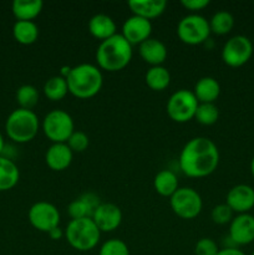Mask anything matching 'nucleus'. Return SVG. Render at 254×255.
I'll return each mask as SVG.
<instances>
[{"label":"nucleus","instance_id":"obj_24","mask_svg":"<svg viewBox=\"0 0 254 255\" xmlns=\"http://www.w3.org/2000/svg\"><path fill=\"white\" fill-rule=\"evenodd\" d=\"M153 187L159 196L171 198L174 192L179 188L178 179H177L174 172L169 171V169H162L154 176Z\"/></svg>","mask_w":254,"mask_h":255},{"label":"nucleus","instance_id":"obj_40","mask_svg":"<svg viewBox=\"0 0 254 255\" xmlns=\"http://www.w3.org/2000/svg\"><path fill=\"white\" fill-rule=\"evenodd\" d=\"M252 255H254V251H253V253H252Z\"/></svg>","mask_w":254,"mask_h":255},{"label":"nucleus","instance_id":"obj_26","mask_svg":"<svg viewBox=\"0 0 254 255\" xmlns=\"http://www.w3.org/2000/svg\"><path fill=\"white\" fill-rule=\"evenodd\" d=\"M147 86L153 91H163L171 84V74L164 66H151L146 72Z\"/></svg>","mask_w":254,"mask_h":255},{"label":"nucleus","instance_id":"obj_18","mask_svg":"<svg viewBox=\"0 0 254 255\" xmlns=\"http://www.w3.org/2000/svg\"><path fill=\"white\" fill-rule=\"evenodd\" d=\"M139 56L151 66H161L167 59V47L161 40L149 37L138 45Z\"/></svg>","mask_w":254,"mask_h":255},{"label":"nucleus","instance_id":"obj_9","mask_svg":"<svg viewBox=\"0 0 254 255\" xmlns=\"http://www.w3.org/2000/svg\"><path fill=\"white\" fill-rule=\"evenodd\" d=\"M169 204L177 217L182 219H193L199 216L203 207L202 197L191 187H182L169 198Z\"/></svg>","mask_w":254,"mask_h":255},{"label":"nucleus","instance_id":"obj_10","mask_svg":"<svg viewBox=\"0 0 254 255\" xmlns=\"http://www.w3.org/2000/svg\"><path fill=\"white\" fill-rule=\"evenodd\" d=\"M222 60L231 67H241L251 60L253 55V44L244 35H234L226 41L222 49Z\"/></svg>","mask_w":254,"mask_h":255},{"label":"nucleus","instance_id":"obj_33","mask_svg":"<svg viewBox=\"0 0 254 255\" xmlns=\"http://www.w3.org/2000/svg\"><path fill=\"white\" fill-rule=\"evenodd\" d=\"M234 212L227 206L226 203L223 204H218V206L214 207L212 209V221L214 222L216 224H219V226H224V224H229L232 222V219L234 218L233 217Z\"/></svg>","mask_w":254,"mask_h":255},{"label":"nucleus","instance_id":"obj_32","mask_svg":"<svg viewBox=\"0 0 254 255\" xmlns=\"http://www.w3.org/2000/svg\"><path fill=\"white\" fill-rule=\"evenodd\" d=\"M89 143H90L89 136H87L85 132L76 131V129L72 132V134L66 141V144L70 147V149H71L74 153L75 152H77V153L84 152L85 149H87V147H89Z\"/></svg>","mask_w":254,"mask_h":255},{"label":"nucleus","instance_id":"obj_23","mask_svg":"<svg viewBox=\"0 0 254 255\" xmlns=\"http://www.w3.org/2000/svg\"><path fill=\"white\" fill-rule=\"evenodd\" d=\"M19 178L20 172L15 162L9 157L0 156V192L14 188Z\"/></svg>","mask_w":254,"mask_h":255},{"label":"nucleus","instance_id":"obj_16","mask_svg":"<svg viewBox=\"0 0 254 255\" xmlns=\"http://www.w3.org/2000/svg\"><path fill=\"white\" fill-rule=\"evenodd\" d=\"M100 204H101V202H100L97 194L87 192V193L81 194L79 198L70 202V204L67 206V213L71 219L91 218Z\"/></svg>","mask_w":254,"mask_h":255},{"label":"nucleus","instance_id":"obj_17","mask_svg":"<svg viewBox=\"0 0 254 255\" xmlns=\"http://www.w3.org/2000/svg\"><path fill=\"white\" fill-rule=\"evenodd\" d=\"M72 158H74V152L66 143H52L45 154V162L49 168L56 172L69 168Z\"/></svg>","mask_w":254,"mask_h":255},{"label":"nucleus","instance_id":"obj_8","mask_svg":"<svg viewBox=\"0 0 254 255\" xmlns=\"http://www.w3.org/2000/svg\"><path fill=\"white\" fill-rule=\"evenodd\" d=\"M198 105L199 102L194 96L193 91L184 89L177 90L167 101V115L174 122L184 124L194 119Z\"/></svg>","mask_w":254,"mask_h":255},{"label":"nucleus","instance_id":"obj_5","mask_svg":"<svg viewBox=\"0 0 254 255\" xmlns=\"http://www.w3.org/2000/svg\"><path fill=\"white\" fill-rule=\"evenodd\" d=\"M101 232L92 218L71 219L65 229V238L70 247L79 252H89L99 244Z\"/></svg>","mask_w":254,"mask_h":255},{"label":"nucleus","instance_id":"obj_37","mask_svg":"<svg viewBox=\"0 0 254 255\" xmlns=\"http://www.w3.org/2000/svg\"><path fill=\"white\" fill-rule=\"evenodd\" d=\"M47 234H49V237L52 239V241H59V239H61L62 237H65V232L62 231L60 227H56V228L50 231Z\"/></svg>","mask_w":254,"mask_h":255},{"label":"nucleus","instance_id":"obj_1","mask_svg":"<svg viewBox=\"0 0 254 255\" xmlns=\"http://www.w3.org/2000/svg\"><path fill=\"white\" fill-rule=\"evenodd\" d=\"M179 168L191 178H203L217 169L219 164V149L208 137L191 138L179 153Z\"/></svg>","mask_w":254,"mask_h":255},{"label":"nucleus","instance_id":"obj_27","mask_svg":"<svg viewBox=\"0 0 254 255\" xmlns=\"http://www.w3.org/2000/svg\"><path fill=\"white\" fill-rule=\"evenodd\" d=\"M209 21L211 32L216 35H227L234 27V16L227 10H219L212 15Z\"/></svg>","mask_w":254,"mask_h":255},{"label":"nucleus","instance_id":"obj_28","mask_svg":"<svg viewBox=\"0 0 254 255\" xmlns=\"http://www.w3.org/2000/svg\"><path fill=\"white\" fill-rule=\"evenodd\" d=\"M42 91H44L45 96L49 100H51V101H60V100L64 99L67 95V92H69L66 79H64V77L60 76V75L51 76L44 84Z\"/></svg>","mask_w":254,"mask_h":255},{"label":"nucleus","instance_id":"obj_30","mask_svg":"<svg viewBox=\"0 0 254 255\" xmlns=\"http://www.w3.org/2000/svg\"><path fill=\"white\" fill-rule=\"evenodd\" d=\"M194 119L204 126L214 125L219 119V110L216 104H199Z\"/></svg>","mask_w":254,"mask_h":255},{"label":"nucleus","instance_id":"obj_12","mask_svg":"<svg viewBox=\"0 0 254 255\" xmlns=\"http://www.w3.org/2000/svg\"><path fill=\"white\" fill-rule=\"evenodd\" d=\"M236 247L248 246L254 242V216L251 213L237 214L229 223V236Z\"/></svg>","mask_w":254,"mask_h":255},{"label":"nucleus","instance_id":"obj_20","mask_svg":"<svg viewBox=\"0 0 254 255\" xmlns=\"http://www.w3.org/2000/svg\"><path fill=\"white\" fill-rule=\"evenodd\" d=\"M193 94L199 104H214L221 95V85L214 77L204 76L196 82Z\"/></svg>","mask_w":254,"mask_h":255},{"label":"nucleus","instance_id":"obj_13","mask_svg":"<svg viewBox=\"0 0 254 255\" xmlns=\"http://www.w3.org/2000/svg\"><path fill=\"white\" fill-rule=\"evenodd\" d=\"M152 34V24L151 20H147L144 17L131 15L125 20L122 25L121 35L133 46L139 45L147 39L151 37Z\"/></svg>","mask_w":254,"mask_h":255},{"label":"nucleus","instance_id":"obj_21","mask_svg":"<svg viewBox=\"0 0 254 255\" xmlns=\"http://www.w3.org/2000/svg\"><path fill=\"white\" fill-rule=\"evenodd\" d=\"M89 31L96 39L104 40L109 39V37L116 35V22L109 16L107 14H95L91 19L89 20Z\"/></svg>","mask_w":254,"mask_h":255},{"label":"nucleus","instance_id":"obj_34","mask_svg":"<svg viewBox=\"0 0 254 255\" xmlns=\"http://www.w3.org/2000/svg\"><path fill=\"white\" fill-rule=\"evenodd\" d=\"M218 252V244L212 238H201L194 247L196 255H217Z\"/></svg>","mask_w":254,"mask_h":255},{"label":"nucleus","instance_id":"obj_14","mask_svg":"<svg viewBox=\"0 0 254 255\" xmlns=\"http://www.w3.org/2000/svg\"><path fill=\"white\" fill-rule=\"evenodd\" d=\"M226 204L237 214L249 213L254 208V188L248 184H237L227 193Z\"/></svg>","mask_w":254,"mask_h":255},{"label":"nucleus","instance_id":"obj_2","mask_svg":"<svg viewBox=\"0 0 254 255\" xmlns=\"http://www.w3.org/2000/svg\"><path fill=\"white\" fill-rule=\"evenodd\" d=\"M132 54V45L121 34H116L100 42L96 50V61L100 69L116 72L129 64Z\"/></svg>","mask_w":254,"mask_h":255},{"label":"nucleus","instance_id":"obj_31","mask_svg":"<svg viewBox=\"0 0 254 255\" xmlns=\"http://www.w3.org/2000/svg\"><path fill=\"white\" fill-rule=\"evenodd\" d=\"M99 255H129V249L124 241L114 238L102 244Z\"/></svg>","mask_w":254,"mask_h":255},{"label":"nucleus","instance_id":"obj_29","mask_svg":"<svg viewBox=\"0 0 254 255\" xmlns=\"http://www.w3.org/2000/svg\"><path fill=\"white\" fill-rule=\"evenodd\" d=\"M16 101L20 109L32 110L39 102V91L32 85H22L16 91Z\"/></svg>","mask_w":254,"mask_h":255},{"label":"nucleus","instance_id":"obj_39","mask_svg":"<svg viewBox=\"0 0 254 255\" xmlns=\"http://www.w3.org/2000/svg\"><path fill=\"white\" fill-rule=\"evenodd\" d=\"M251 173L254 178V157L252 158V161H251Z\"/></svg>","mask_w":254,"mask_h":255},{"label":"nucleus","instance_id":"obj_19","mask_svg":"<svg viewBox=\"0 0 254 255\" xmlns=\"http://www.w3.org/2000/svg\"><path fill=\"white\" fill-rule=\"evenodd\" d=\"M128 7L132 14L147 20L158 17L167 7L166 0H129Z\"/></svg>","mask_w":254,"mask_h":255},{"label":"nucleus","instance_id":"obj_35","mask_svg":"<svg viewBox=\"0 0 254 255\" xmlns=\"http://www.w3.org/2000/svg\"><path fill=\"white\" fill-rule=\"evenodd\" d=\"M181 4L189 11H193V14H196V11H199V10L208 6L209 0H182Z\"/></svg>","mask_w":254,"mask_h":255},{"label":"nucleus","instance_id":"obj_4","mask_svg":"<svg viewBox=\"0 0 254 255\" xmlns=\"http://www.w3.org/2000/svg\"><path fill=\"white\" fill-rule=\"evenodd\" d=\"M40 122L39 117L32 110L16 109L7 116L6 122H5V131L16 143H26L39 132Z\"/></svg>","mask_w":254,"mask_h":255},{"label":"nucleus","instance_id":"obj_25","mask_svg":"<svg viewBox=\"0 0 254 255\" xmlns=\"http://www.w3.org/2000/svg\"><path fill=\"white\" fill-rule=\"evenodd\" d=\"M12 36L19 44L31 45L39 37V26L35 21L16 20L12 26Z\"/></svg>","mask_w":254,"mask_h":255},{"label":"nucleus","instance_id":"obj_3","mask_svg":"<svg viewBox=\"0 0 254 255\" xmlns=\"http://www.w3.org/2000/svg\"><path fill=\"white\" fill-rule=\"evenodd\" d=\"M66 82L70 94L77 99H90L100 92L104 85V76L96 65L79 64L71 67Z\"/></svg>","mask_w":254,"mask_h":255},{"label":"nucleus","instance_id":"obj_15","mask_svg":"<svg viewBox=\"0 0 254 255\" xmlns=\"http://www.w3.org/2000/svg\"><path fill=\"white\" fill-rule=\"evenodd\" d=\"M92 221L100 232H114L122 222V212L114 203H101L92 214Z\"/></svg>","mask_w":254,"mask_h":255},{"label":"nucleus","instance_id":"obj_22","mask_svg":"<svg viewBox=\"0 0 254 255\" xmlns=\"http://www.w3.org/2000/svg\"><path fill=\"white\" fill-rule=\"evenodd\" d=\"M42 7L44 2L41 0H14L11 5L14 16L25 21H34L35 17L42 11Z\"/></svg>","mask_w":254,"mask_h":255},{"label":"nucleus","instance_id":"obj_6","mask_svg":"<svg viewBox=\"0 0 254 255\" xmlns=\"http://www.w3.org/2000/svg\"><path fill=\"white\" fill-rule=\"evenodd\" d=\"M42 131L52 143H66L75 131L74 120L64 110H52L42 120Z\"/></svg>","mask_w":254,"mask_h":255},{"label":"nucleus","instance_id":"obj_7","mask_svg":"<svg viewBox=\"0 0 254 255\" xmlns=\"http://www.w3.org/2000/svg\"><path fill=\"white\" fill-rule=\"evenodd\" d=\"M177 35L187 45L203 44L211 35L209 21L199 14L186 15L177 25Z\"/></svg>","mask_w":254,"mask_h":255},{"label":"nucleus","instance_id":"obj_38","mask_svg":"<svg viewBox=\"0 0 254 255\" xmlns=\"http://www.w3.org/2000/svg\"><path fill=\"white\" fill-rule=\"evenodd\" d=\"M4 147H5V142H4V137H2L1 132H0V156H1L2 151H4Z\"/></svg>","mask_w":254,"mask_h":255},{"label":"nucleus","instance_id":"obj_11","mask_svg":"<svg viewBox=\"0 0 254 255\" xmlns=\"http://www.w3.org/2000/svg\"><path fill=\"white\" fill-rule=\"evenodd\" d=\"M30 224L35 229L44 233H49L60 224V212L56 207L49 202H36L30 207L27 212Z\"/></svg>","mask_w":254,"mask_h":255},{"label":"nucleus","instance_id":"obj_36","mask_svg":"<svg viewBox=\"0 0 254 255\" xmlns=\"http://www.w3.org/2000/svg\"><path fill=\"white\" fill-rule=\"evenodd\" d=\"M217 255H246L244 252H242L238 248H223L219 249L218 254Z\"/></svg>","mask_w":254,"mask_h":255}]
</instances>
